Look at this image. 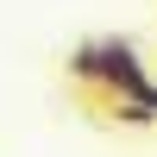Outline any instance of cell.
Wrapping results in <instances>:
<instances>
[{"label":"cell","mask_w":157,"mask_h":157,"mask_svg":"<svg viewBox=\"0 0 157 157\" xmlns=\"http://www.w3.org/2000/svg\"><path fill=\"white\" fill-rule=\"evenodd\" d=\"M151 107H157V82H151Z\"/></svg>","instance_id":"cell-3"},{"label":"cell","mask_w":157,"mask_h":157,"mask_svg":"<svg viewBox=\"0 0 157 157\" xmlns=\"http://www.w3.org/2000/svg\"><path fill=\"white\" fill-rule=\"evenodd\" d=\"M69 75L82 88H107V101H151V69L132 38H94L69 57Z\"/></svg>","instance_id":"cell-1"},{"label":"cell","mask_w":157,"mask_h":157,"mask_svg":"<svg viewBox=\"0 0 157 157\" xmlns=\"http://www.w3.org/2000/svg\"><path fill=\"white\" fill-rule=\"evenodd\" d=\"M107 113L120 126H157V107H151V101H107Z\"/></svg>","instance_id":"cell-2"}]
</instances>
